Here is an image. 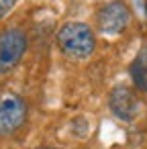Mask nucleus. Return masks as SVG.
<instances>
[{"label": "nucleus", "instance_id": "5", "mask_svg": "<svg viewBox=\"0 0 147 149\" xmlns=\"http://www.w3.org/2000/svg\"><path fill=\"white\" fill-rule=\"evenodd\" d=\"M108 106H110L112 114L121 120H133L141 110V102H139L135 90H131L129 86H123V84L112 88V92L108 96Z\"/></svg>", "mask_w": 147, "mask_h": 149}, {"label": "nucleus", "instance_id": "2", "mask_svg": "<svg viewBox=\"0 0 147 149\" xmlns=\"http://www.w3.org/2000/svg\"><path fill=\"white\" fill-rule=\"evenodd\" d=\"M27 118V102L15 92L0 94V135H10L23 127Z\"/></svg>", "mask_w": 147, "mask_h": 149}, {"label": "nucleus", "instance_id": "4", "mask_svg": "<svg viewBox=\"0 0 147 149\" xmlns=\"http://www.w3.org/2000/svg\"><path fill=\"white\" fill-rule=\"evenodd\" d=\"M96 21H98L100 33H104V35H118L129 25V8H127L125 2L114 0V2H108L106 6L100 8Z\"/></svg>", "mask_w": 147, "mask_h": 149}, {"label": "nucleus", "instance_id": "1", "mask_svg": "<svg viewBox=\"0 0 147 149\" xmlns=\"http://www.w3.org/2000/svg\"><path fill=\"white\" fill-rule=\"evenodd\" d=\"M57 45L63 55L70 59H84L92 55L96 47L94 33L88 25L84 23H65L57 31Z\"/></svg>", "mask_w": 147, "mask_h": 149}, {"label": "nucleus", "instance_id": "3", "mask_svg": "<svg viewBox=\"0 0 147 149\" xmlns=\"http://www.w3.org/2000/svg\"><path fill=\"white\" fill-rule=\"evenodd\" d=\"M27 35L21 29H6L0 33V74L13 70L27 51Z\"/></svg>", "mask_w": 147, "mask_h": 149}, {"label": "nucleus", "instance_id": "6", "mask_svg": "<svg viewBox=\"0 0 147 149\" xmlns=\"http://www.w3.org/2000/svg\"><path fill=\"white\" fill-rule=\"evenodd\" d=\"M131 80H133V84L139 92H147V70H145V65L141 63L139 57L131 63Z\"/></svg>", "mask_w": 147, "mask_h": 149}, {"label": "nucleus", "instance_id": "8", "mask_svg": "<svg viewBox=\"0 0 147 149\" xmlns=\"http://www.w3.org/2000/svg\"><path fill=\"white\" fill-rule=\"evenodd\" d=\"M139 59H141V63H143V65H145V70H147V43L143 45V51H141Z\"/></svg>", "mask_w": 147, "mask_h": 149}, {"label": "nucleus", "instance_id": "7", "mask_svg": "<svg viewBox=\"0 0 147 149\" xmlns=\"http://www.w3.org/2000/svg\"><path fill=\"white\" fill-rule=\"evenodd\" d=\"M13 4H15V0H0V19L13 8Z\"/></svg>", "mask_w": 147, "mask_h": 149}]
</instances>
